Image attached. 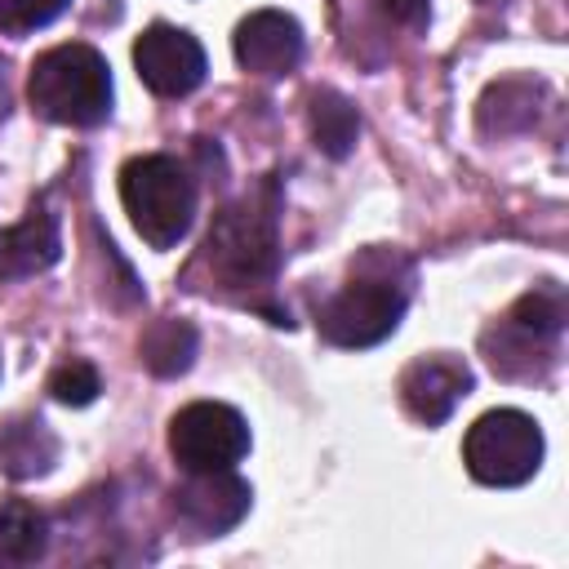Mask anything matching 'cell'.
<instances>
[{
    "label": "cell",
    "instance_id": "1",
    "mask_svg": "<svg viewBox=\"0 0 569 569\" xmlns=\"http://www.w3.org/2000/svg\"><path fill=\"white\" fill-rule=\"evenodd\" d=\"M276 218H280V196H276V182L262 178L213 218L187 280L196 289H222V293L267 289L280 262Z\"/></svg>",
    "mask_w": 569,
    "mask_h": 569
},
{
    "label": "cell",
    "instance_id": "2",
    "mask_svg": "<svg viewBox=\"0 0 569 569\" xmlns=\"http://www.w3.org/2000/svg\"><path fill=\"white\" fill-rule=\"evenodd\" d=\"M31 107L53 124H102L111 116V71L93 44H53L31 62Z\"/></svg>",
    "mask_w": 569,
    "mask_h": 569
},
{
    "label": "cell",
    "instance_id": "3",
    "mask_svg": "<svg viewBox=\"0 0 569 569\" xmlns=\"http://www.w3.org/2000/svg\"><path fill=\"white\" fill-rule=\"evenodd\" d=\"M120 200L151 249H173L196 218V182L173 156H133L120 169Z\"/></svg>",
    "mask_w": 569,
    "mask_h": 569
},
{
    "label": "cell",
    "instance_id": "4",
    "mask_svg": "<svg viewBox=\"0 0 569 569\" xmlns=\"http://www.w3.org/2000/svg\"><path fill=\"white\" fill-rule=\"evenodd\" d=\"M462 462L480 485L511 489L542 467V431L520 409H489L462 440Z\"/></svg>",
    "mask_w": 569,
    "mask_h": 569
},
{
    "label": "cell",
    "instance_id": "5",
    "mask_svg": "<svg viewBox=\"0 0 569 569\" xmlns=\"http://www.w3.org/2000/svg\"><path fill=\"white\" fill-rule=\"evenodd\" d=\"M400 316H405V284H396L391 276H356L320 307L316 325L333 347L360 351L396 333Z\"/></svg>",
    "mask_w": 569,
    "mask_h": 569
},
{
    "label": "cell",
    "instance_id": "6",
    "mask_svg": "<svg viewBox=\"0 0 569 569\" xmlns=\"http://www.w3.org/2000/svg\"><path fill=\"white\" fill-rule=\"evenodd\" d=\"M169 453L182 471H231L249 453V422L218 400H196L169 422Z\"/></svg>",
    "mask_w": 569,
    "mask_h": 569
},
{
    "label": "cell",
    "instance_id": "7",
    "mask_svg": "<svg viewBox=\"0 0 569 569\" xmlns=\"http://www.w3.org/2000/svg\"><path fill=\"white\" fill-rule=\"evenodd\" d=\"M133 67H138L142 84H147L151 93H160V98H182V93H191V89L204 80V71H209L200 40H196L191 31H182V27H169V22H156V27H147V31L138 36V44H133Z\"/></svg>",
    "mask_w": 569,
    "mask_h": 569
},
{
    "label": "cell",
    "instance_id": "8",
    "mask_svg": "<svg viewBox=\"0 0 569 569\" xmlns=\"http://www.w3.org/2000/svg\"><path fill=\"white\" fill-rule=\"evenodd\" d=\"M253 493L231 471H187V480L173 489V511L196 538H218L236 529L249 511Z\"/></svg>",
    "mask_w": 569,
    "mask_h": 569
},
{
    "label": "cell",
    "instance_id": "9",
    "mask_svg": "<svg viewBox=\"0 0 569 569\" xmlns=\"http://www.w3.org/2000/svg\"><path fill=\"white\" fill-rule=\"evenodd\" d=\"M231 49H236V62L244 71H253V76H284L302 58V27H298V18H289L280 9H258V13H249L236 27Z\"/></svg>",
    "mask_w": 569,
    "mask_h": 569
},
{
    "label": "cell",
    "instance_id": "10",
    "mask_svg": "<svg viewBox=\"0 0 569 569\" xmlns=\"http://www.w3.org/2000/svg\"><path fill=\"white\" fill-rule=\"evenodd\" d=\"M467 391H471V369L458 356H418L400 373V400L427 427L445 422Z\"/></svg>",
    "mask_w": 569,
    "mask_h": 569
},
{
    "label": "cell",
    "instance_id": "11",
    "mask_svg": "<svg viewBox=\"0 0 569 569\" xmlns=\"http://www.w3.org/2000/svg\"><path fill=\"white\" fill-rule=\"evenodd\" d=\"M62 253V236H58V213L36 200L27 209L22 222L0 227V280H22L36 271H49Z\"/></svg>",
    "mask_w": 569,
    "mask_h": 569
},
{
    "label": "cell",
    "instance_id": "12",
    "mask_svg": "<svg viewBox=\"0 0 569 569\" xmlns=\"http://www.w3.org/2000/svg\"><path fill=\"white\" fill-rule=\"evenodd\" d=\"M58 462V436L40 418H9L0 422V471L13 480H36L53 471Z\"/></svg>",
    "mask_w": 569,
    "mask_h": 569
},
{
    "label": "cell",
    "instance_id": "13",
    "mask_svg": "<svg viewBox=\"0 0 569 569\" xmlns=\"http://www.w3.org/2000/svg\"><path fill=\"white\" fill-rule=\"evenodd\" d=\"M307 124H311V142L333 160H342L356 147V133H360V116L338 89H316L311 93Z\"/></svg>",
    "mask_w": 569,
    "mask_h": 569
},
{
    "label": "cell",
    "instance_id": "14",
    "mask_svg": "<svg viewBox=\"0 0 569 569\" xmlns=\"http://www.w3.org/2000/svg\"><path fill=\"white\" fill-rule=\"evenodd\" d=\"M49 547V520L31 502H0V565H31Z\"/></svg>",
    "mask_w": 569,
    "mask_h": 569
},
{
    "label": "cell",
    "instance_id": "15",
    "mask_svg": "<svg viewBox=\"0 0 569 569\" xmlns=\"http://www.w3.org/2000/svg\"><path fill=\"white\" fill-rule=\"evenodd\" d=\"M138 356L156 378H178L196 360V329L187 320H156V325H147Z\"/></svg>",
    "mask_w": 569,
    "mask_h": 569
},
{
    "label": "cell",
    "instance_id": "16",
    "mask_svg": "<svg viewBox=\"0 0 569 569\" xmlns=\"http://www.w3.org/2000/svg\"><path fill=\"white\" fill-rule=\"evenodd\" d=\"M533 98H538V89L529 80H498V84H489L485 98H480V111H476L480 129L485 133H520V129H529L533 116H538Z\"/></svg>",
    "mask_w": 569,
    "mask_h": 569
},
{
    "label": "cell",
    "instance_id": "17",
    "mask_svg": "<svg viewBox=\"0 0 569 569\" xmlns=\"http://www.w3.org/2000/svg\"><path fill=\"white\" fill-rule=\"evenodd\" d=\"M507 320H511V325H520L525 333H538V338L556 342V338H560V329H565V320H569V307H565V293H560L556 284H542V289L525 293V298L511 307V316H507Z\"/></svg>",
    "mask_w": 569,
    "mask_h": 569
},
{
    "label": "cell",
    "instance_id": "18",
    "mask_svg": "<svg viewBox=\"0 0 569 569\" xmlns=\"http://www.w3.org/2000/svg\"><path fill=\"white\" fill-rule=\"evenodd\" d=\"M98 391H102V382H98V369H93L89 360H62V365L49 373V396H53L58 405L80 409V405H89Z\"/></svg>",
    "mask_w": 569,
    "mask_h": 569
},
{
    "label": "cell",
    "instance_id": "19",
    "mask_svg": "<svg viewBox=\"0 0 569 569\" xmlns=\"http://www.w3.org/2000/svg\"><path fill=\"white\" fill-rule=\"evenodd\" d=\"M71 0H0V31L27 36L36 27H49Z\"/></svg>",
    "mask_w": 569,
    "mask_h": 569
},
{
    "label": "cell",
    "instance_id": "20",
    "mask_svg": "<svg viewBox=\"0 0 569 569\" xmlns=\"http://www.w3.org/2000/svg\"><path fill=\"white\" fill-rule=\"evenodd\" d=\"M378 9L396 27H427V13H431L427 0H378Z\"/></svg>",
    "mask_w": 569,
    "mask_h": 569
},
{
    "label": "cell",
    "instance_id": "21",
    "mask_svg": "<svg viewBox=\"0 0 569 569\" xmlns=\"http://www.w3.org/2000/svg\"><path fill=\"white\" fill-rule=\"evenodd\" d=\"M4 111H9V67L0 58V120H4Z\"/></svg>",
    "mask_w": 569,
    "mask_h": 569
}]
</instances>
